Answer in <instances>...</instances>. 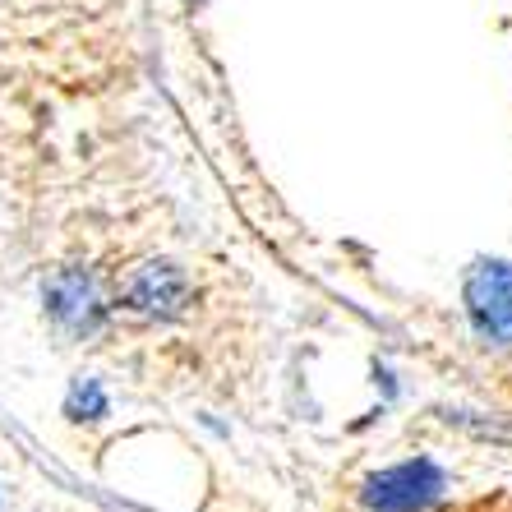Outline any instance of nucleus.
I'll return each instance as SVG.
<instances>
[{
  "label": "nucleus",
  "instance_id": "f257e3e1",
  "mask_svg": "<svg viewBox=\"0 0 512 512\" xmlns=\"http://www.w3.org/2000/svg\"><path fill=\"white\" fill-rule=\"evenodd\" d=\"M443 489H448V476L429 457H416V462H397L365 480L360 485V508L365 512H425L443 499Z\"/></svg>",
  "mask_w": 512,
  "mask_h": 512
},
{
  "label": "nucleus",
  "instance_id": "f03ea898",
  "mask_svg": "<svg viewBox=\"0 0 512 512\" xmlns=\"http://www.w3.org/2000/svg\"><path fill=\"white\" fill-rule=\"evenodd\" d=\"M194 300V277L171 259H148L139 263L125 286H120V305L139 319H153V323H171L180 314L190 310Z\"/></svg>",
  "mask_w": 512,
  "mask_h": 512
},
{
  "label": "nucleus",
  "instance_id": "7ed1b4c3",
  "mask_svg": "<svg viewBox=\"0 0 512 512\" xmlns=\"http://www.w3.org/2000/svg\"><path fill=\"white\" fill-rule=\"evenodd\" d=\"M466 314L485 342L512 351V263L480 259L466 273Z\"/></svg>",
  "mask_w": 512,
  "mask_h": 512
}]
</instances>
